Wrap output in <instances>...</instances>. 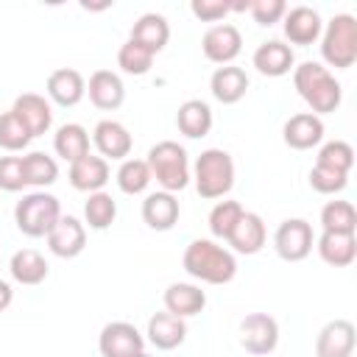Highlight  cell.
I'll use <instances>...</instances> for the list:
<instances>
[{
    "label": "cell",
    "instance_id": "obj_1",
    "mask_svg": "<svg viewBox=\"0 0 357 357\" xmlns=\"http://www.w3.org/2000/svg\"><path fill=\"white\" fill-rule=\"evenodd\" d=\"M293 86L310 106V112L318 117L335 112L343 100L340 81L321 61H301L298 67H293Z\"/></svg>",
    "mask_w": 357,
    "mask_h": 357
},
{
    "label": "cell",
    "instance_id": "obj_2",
    "mask_svg": "<svg viewBox=\"0 0 357 357\" xmlns=\"http://www.w3.org/2000/svg\"><path fill=\"white\" fill-rule=\"evenodd\" d=\"M181 265L184 271L198 279V282H206V284H226L234 279L237 273V259L229 248L218 245L215 240H206V237H198L192 240L187 248H184V257H181Z\"/></svg>",
    "mask_w": 357,
    "mask_h": 357
},
{
    "label": "cell",
    "instance_id": "obj_3",
    "mask_svg": "<svg viewBox=\"0 0 357 357\" xmlns=\"http://www.w3.org/2000/svg\"><path fill=\"white\" fill-rule=\"evenodd\" d=\"M148 167H151V178H156V184L165 192H178L190 184V159L187 151L173 142V139H162L148 151Z\"/></svg>",
    "mask_w": 357,
    "mask_h": 357
},
{
    "label": "cell",
    "instance_id": "obj_4",
    "mask_svg": "<svg viewBox=\"0 0 357 357\" xmlns=\"http://www.w3.org/2000/svg\"><path fill=\"white\" fill-rule=\"evenodd\" d=\"M59 218H61L59 198L45 190L22 195L14 206V223L25 237H47L50 229L59 223Z\"/></svg>",
    "mask_w": 357,
    "mask_h": 357
},
{
    "label": "cell",
    "instance_id": "obj_5",
    "mask_svg": "<svg viewBox=\"0 0 357 357\" xmlns=\"http://www.w3.org/2000/svg\"><path fill=\"white\" fill-rule=\"evenodd\" d=\"M234 184V159L223 148H206L195 159V190L201 198H223Z\"/></svg>",
    "mask_w": 357,
    "mask_h": 357
},
{
    "label": "cell",
    "instance_id": "obj_6",
    "mask_svg": "<svg viewBox=\"0 0 357 357\" xmlns=\"http://www.w3.org/2000/svg\"><path fill=\"white\" fill-rule=\"evenodd\" d=\"M321 56L329 67L346 70L357 61V20L351 14H335L321 31Z\"/></svg>",
    "mask_w": 357,
    "mask_h": 357
},
{
    "label": "cell",
    "instance_id": "obj_7",
    "mask_svg": "<svg viewBox=\"0 0 357 357\" xmlns=\"http://www.w3.org/2000/svg\"><path fill=\"white\" fill-rule=\"evenodd\" d=\"M312 226L304 218H287L273 231V248L284 262H301L312 251Z\"/></svg>",
    "mask_w": 357,
    "mask_h": 357
},
{
    "label": "cell",
    "instance_id": "obj_8",
    "mask_svg": "<svg viewBox=\"0 0 357 357\" xmlns=\"http://www.w3.org/2000/svg\"><path fill=\"white\" fill-rule=\"evenodd\" d=\"M240 346L248 354H271L279 346V324L268 312H251L240 321Z\"/></svg>",
    "mask_w": 357,
    "mask_h": 357
},
{
    "label": "cell",
    "instance_id": "obj_9",
    "mask_svg": "<svg viewBox=\"0 0 357 357\" xmlns=\"http://www.w3.org/2000/svg\"><path fill=\"white\" fill-rule=\"evenodd\" d=\"M98 351H100V357H134V354L145 351V337L134 324L112 321L100 329Z\"/></svg>",
    "mask_w": 357,
    "mask_h": 357
},
{
    "label": "cell",
    "instance_id": "obj_10",
    "mask_svg": "<svg viewBox=\"0 0 357 357\" xmlns=\"http://www.w3.org/2000/svg\"><path fill=\"white\" fill-rule=\"evenodd\" d=\"M201 50L209 61L215 64H231L240 50H243V36L237 31V25L231 22H218L212 28H206V33L201 36Z\"/></svg>",
    "mask_w": 357,
    "mask_h": 357
},
{
    "label": "cell",
    "instance_id": "obj_11",
    "mask_svg": "<svg viewBox=\"0 0 357 357\" xmlns=\"http://www.w3.org/2000/svg\"><path fill=\"white\" fill-rule=\"evenodd\" d=\"M357 343L354 324L346 318L329 321L315 337V357H351Z\"/></svg>",
    "mask_w": 357,
    "mask_h": 357
},
{
    "label": "cell",
    "instance_id": "obj_12",
    "mask_svg": "<svg viewBox=\"0 0 357 357\" xmlns=\"http://www.w3.org/2000/svg\"><path fill=\"white\" fill-rule=\"evenodd\" d=\"M47 248L56 257H61V259L78 257L86 248V229H84V223L78 218H73V215H61L59 223L47 234Z\"/></svg>",
    "mask_w": 357,
    "mask_h": 357
},
{
    "label": "cell",
    "instance_id": "obj_13",
    "mask_svg": "<svg viewBox=\"0 0 357 357\" xmlns=\"http://www.w3.org/2000/svg\"><path fill=\"white\" fill-rule=\"evenodd\" d=\"M251 61H254L257 73H262L268 78H282L296 67V53L282 39H268L254 50Z\"/></svg>",
    "mask_w": 357,
    "mask_h": 357
},
{
    "label": "cell",
    "instance_id": "obj_14",
    "mask_svg": "<svg viewBox=\"0 0 357 357\" xmlns=\"http://www.w3.org/2000/svg\"><path fill=\"white\" fill-rule=\"evenodd\" d=\"M11 112L22 120V126L28 128L31 137H42L53 126V109H50V103L42 95H36V92H22L14 100Z\"/></svg>",
    "mask_w": 357,
    "mask_h": 357
},
{
    "label": "cell",
    "instance_id": "obj_15",
    "mask_svg": "<svg viewBox=\"0 0 357 357\" xmlns=\"http://www.w3.org/2000/svg\"><path fill=\"white\" fill-rule=\"evenodd\" d=\"M282 28H284V36L293 42V45H312L321 31H324V22H321V14L310 6H293L284 11L282 17Z\"/></svg>",
    "mask_w": 357,
    "mask_h": 357
},
{
    "label": "cell",
    "instance_id": "obj_16",
    "mask_svg": "<svg viewBox=\"0 0 357 357\" xmlns=\"http://www.w3.org/2000/svg\"><path fill=\"white\" fill-rule=\"evenodd\" d=\"M45 89H47V98H50L53 103L70 109V106L81 103V98L86 95V81H84V75H81L78 70H73V67H59V70H53V73L47 75Z\"/></svg>",
    "mask_w": 357,
    "mask_h": 357
},
{
    "label": "cell",
    "instance_id": "obj_17",
    "mask_svg": "<svg viewBox=\"0 0 357 357\" xmlns=\"http://www.w3.org/2000/svg\"><path fill=\"white\" fill-rule=\"evenodd\" d=\"M92 145L98 148V153L103 159H126L131 153V134L123 123L117 120H100L95 128H92Z\"/></svg>",
    "mask_w": 357,
    "mask_h": 357
},
{
    "label": "cell",
    "instance_id": "obj_18",
    "mask_svg": "<svg viewBox=\"0 0 357 357\" xmlns=\"http://www.w3.org/2000/svg\"><path fill=\"white\" fill-rule=\"evenodd\" d=\"M178 212H181L178 198L173 192H165V190L148 192L142 201V220L153 231H170L178 223Z\"/></svg>",
    "mask_w": 357,
    "mask_h": 357
},
{
    "label": "cell",
    "instance_id": "obj_19",
    "mask_svg": "<svg viewBox=\"0 0 357 357\" xmlns=\"http://www.w3.org/2000/svg\"><path fill=\"white\" fill-rule=\"evenodd\" d=\"M86 92H89V100L103 109V112H114L123 106L126 100V86H123V78L112 70H95L89 75V84H86Z\"/></svg>",
    "mask_w": 357,
    "mask_h": 357
},
{
    "label": "cell",
    "instance_id": "obj_20",
    "mask_svg": "<svg viewBox=\"0 0 357 357\" xmlns=\"http://www.w3.org/2000/svg\"><path fill=\"white\" fill-rule=\"evenodd\" d=\"M282 137L290 148L296 151H307V148H315L321 139H324V120L312 112H298L293 114L284 128H282Z\"/></svg>",
    "mask_w": 357,
    "mask_h": 357
},
{
    "label": "cell",
    "instance_id": "obj_21",
    "mask_svg": "<svg viewBox=\"0 0 357 357\" xmlns=\"http://www.w3.org/2000/svg\"><path fill=\"white\" fill-rule=\"evenodd\" d=\"M162 301H165V310L170 315H176V318H192V315H198L206 307V293L198 284L173 282V284H167Z\"/></svg>",
    "mask_w": 357,
    "mask_h": 357
},
{
    "label": "cell",
    "instance_id": "obj_22",
    "mask_svg": "<svg viewBox=\"0 0 357 357\" xmlns=\"http://www.w3.org/2000/svg\"><path fill=\"white\" fill-rule=\"evenodd\" d=\"M209 89H212V98L220 100L223 106H231L237 100H243V95L248 92V75L243 67H234V64H223L212 73L209 78Z\"/></svg>",
    "mask_w": 357,
    "mask_h": 357
},
{
    "label": "cell",
    "instance_id": "obj_23",
    "mask_svg": "<svg viewBox=\"0 0 357 357\" xmlns=\"http://www.w3.org/2000/svg\"><path fill=\"white\" fill-rule=\"evenodd\" d=\"M109 181V162L103 156L86 153L70 165V184L81 192H98Z\"/></svg>",
    "mask_w": 357,
    "mask_h": 357
},
{
    "label": "cell",
    "instance_id": "obj_24",
    "mask_svg": "<svg viewBox=\"0 0 357 357\" xmlns=\"http://www.w3.org/2000/svg\"><path fill=\"white\" fill-rule=\"evenodd\" d=\"M265 237H268V231H265V220H262L257 212H243L240 223L234 226V231L229 234L226 243L231 245V251L251 257V254H259V251H262Z\"/></svg>",
    "mask_w": 357,
    "mask_h": 357
},
{
    "label": "cell",
    "instance_id": "obj_25",
    "mask_svg": "<svg viewBox=\"0 0 357 357\" xmlns=\"http://www.w3.org/2000/svg\"><path fill=\"white\" fill-rule=\"evenodd\" d=\"M145 335H148V340H151L156 349L170 351V349H176V346L184 343V337H187V324H184V318H176V315H170V312L165 310V312L151 315Z\"/></svg>",
    "mask_w": 357,
    "mask_h": 357
},
{
    "label": "cell",
    "instance_id": "obj_26",
    "mask_svg": "<svg viewBox=\"0 0 357 357\" xmlns=\"http://www.w3.org/2000/svg\"><path fill=\"white\" fill-rule=\"evenodd\" d=\"M176 126H178V131H181L184 137H190V139L206 137L209 128H212V109H209V103L201 100V98L184 100V103L178 106V112H176Z\"/></svg>",
    "mask_w": 357,
    "mask_h": 357
},
{
    "label": "cell",
    "instance_id": "obj_27",
    "mask_svg": "<svg viewBox=\"0 0 357 357\" xmlns=\"http://www.w3.org/2000/svg\"><path fill=\"white\" fill-rule=\"evenodd\" d=\"M318 257L332 265V268H346L354 262L357 257V237L354 234H335V231H321V237L315 240Z\"/></svg>",
    "mask_w": 357,
    "mask_h": 357
},
{
    "label": "cell",
    "instance_id": "obj_28",
    "mask_svg": "<svg viewBox=\"0 0 357 357\" xmlns=\"http://www.w3.org/2000/svg\"><path fill=\"white\" fill-rule=\"evenodd\" d=\"M131 42H137V45H142V47H148L153 56L167 45V39H170V25H167V20L162 17V14H156V11H148V14H142L134 25H131V36H128Z\"/></svg>",
    "mask_w": 357,
    "mask_h": 357
},
{
    "label": "cell",
    "instance_id": "obj_29",
    "mask_svg": "<svg viewBox=\"0 0 357 357\" xmlns=\"http://www.w3.org/2000/svg\"><path fill=\"white\" fill-rule=\"evenodd\" d=\"M8 271H11V279H14V282L33 287V284H42V282L47 279L50 265H47V259H45L36 248H22V251H17V254L11 257Z\"/></svg>",
    "mask_w": 357,
    "mask_h": 357
},
{
    "label": "cell",
    "instance_id": "obj_30",
    "mask_svg": "<svg viewBox=\"0 0 357 357\" xmlns=\"http://www.w3.org/2000/svg\"><path fill=\"white\" fill-rule=\"evenodd\" d=\"M53 151L64 159V162H78L81 156L89 153V131L81 123H64L56 128L53 137Z\"/></svg>",
    "mask_w": 357,
    "mask_h": 357
},
{
    "label": "cell",
    "instance_id": "obj_31",
    "mask_svg": "<svg viewBox=\"0 0 357 357\" xmlns=\"http://www.w3.org/2000/svg\"><path fill=\"white\" fill-rule=\"evenodd\" d=\"M22 178H25V187L45 190L59 178V165L45 151H31L22 156Z\"/></svg>",
    "mask_w": 357,
    "mask_h": 357
},
{
    "label": "cell",
    "instance_id": "obj_32",
    "mask_svg": "<svg viewBox=\"0 0 357 357\" xmlns=\"http://www.w3.org/2000/svg\"><path fill=\"white\" fill-rule=\"evenodd\" d=\"M321 226H324V231L354 234L357 231V209L351 206V201H326L321 209Z\"/></svg>",
    "mask_w": 357,
    "mask_h": 357
},
{
    "label": "cell",
    "instance_id": "obj_33",
    "mask_svg": "<svg viewBox=\"0 0 357 357\" xmlns=\"http://www.w3.org/2000/svg\"><path fill=\"white\" fill-rule=\"evenodd\" d=\"M114 218H117V201L109 192H103V190L89 192V198L84 204V220H86V226L95 229V231H103V229H109L114 223Z\"/></svg>",
    "mask_w": 357,
    "mask_h": 357
},
{
    "label": "cell",
    "instance_id": "obj_34",
    "mask_svg": "<svg viewBox=\"0 0 357 357\" xmlns=\"http://www.w3.org/2000/svg\"><path fill=\"white\" fill-rule=\"evenodd\" d=\"M151 167L145 159H123V165L117 167V187L126 195H139L148 190L151 184Z\"/></svg>",
    "mask_w": 357,
    "mask_h": 357
},
{
    "label": "cell",
    "instance_id": "obj_35",
    "mask_svg": "<svg viewBox=\"0 0 357 357\" xmlns=\"http://www.w3.org/2000/svg\"><path fill=\"white\" fill-rule=\"evenodd\" d=\"M243 212H245V209H243L240 201H218V204L212 206V212H209V231H212V237L229 240V234H231L234 226L240 223Z\"/></svg>",
    "mask_w": 357,
    "mask_h": 357
},
{
    "label": "cell",
    "instance_id": "obj_36",
    "mask_svg": "<svg viewBox=\"0 0 357 357\" xmlns=\"http://www.w3.org/2000/svg\"><path fill=\"white\" fill-rule=\"evenodd\" d=\"M117 67L126 73V75H145L151 67H153V53L137 42H123L120 50H117Z\"/></svg>",
    "mask_w": 357,
    "mask_h": 357
},
{
    "label": "cell",
    "instance_id": "obj_37",
    "mask_svg": "<svg viewBox=\"0 0 357 357\" xmlns=\"http://www.w3.org/2000/svg\"><path fill=\"white\" fill-rule=\"evenodd\" d=\"M31 139L33 137L28 134V128L22 126V120L11 109L0 114V148H6V151H22V148H28Z\"/></svg>",
    "mask_w": 357,
    "mask_h": 357
},
{
    "label": "cell",
    "instance_id": "obj_38",
    "mask_svg": "<svg viewBox=\"0 0 357 357\" xmlns=\"http://www.w3.org/2000/svg\"><path fill=\"white\" fill-rule=\"evenodd\" d=\"M315 165H324V167H332V170H340V173H349L351 165H354V148L343 139H332L326 145H321L318 151V162Z\"/></svg>",
    "mask_w": 357,
    "mask_h": 357
},
{
    "label": "cell",
    "instance_id": "obj_39",
    "mask_svg": "<svg viewBox=\"0 0 357 357\" xmlns=\"http://www.w3.org/2000/svg\"><path fill=\"white\" fill-rule=\"evenodd\" d=\"M346 184H349V173H340V170H332L324 165H315L310 170V187L321 195H335V192L346 190Z\"/></svg>",
    "mask_w": 357,
    "mask_h": 357
},
{
    "label": "cell",
    "instance_id": "obj_40",
    "mask_svg": "<svg viewBox=\"0 0 357 357\" xmlns=\"http://www.w3.org/2000/svg\"><path fill=\"white\" fill-rule=\"evenodd\" d=\"M25 187L22 178V156H0V190L20 192Z\"/></svg>",
    "mask_w": 357,
    "mask_h": 357
},
{
    "label": "cell",
    "instance_id": "obj_41",
    "mask_svg": "<svg viewBox=\"0 0 357 357\" xmlns=\"http://www.w3.org/2000/svg\"><path fill=\"white\" fill-rule=\"evenodd\" d=\"M251 17L257 25H273L284 17L287 11V3L284 0H251Z\"/></svg>",
    "mask_w": 357,
    "mask_h": 357
},
{
    "label": "cell",
    "instance_id": "obj_42",
    "mask_svg": "<svg viewBox=\"0 0 357 357\" xmlns=\"http://www.w3.org/2000/svg\"><path fill=\"white\" fill-rule=\"evenodd\" d=\"M190 11L201 22H218V20H223L229 14V3L226 0H192Z\"/></svg>",
    "mask_w": 357,
    "mask_h": 357
},
{
    "label": "cell",
    "instance_id": "obj_43",
    "mask_svg": "<svg viewBox=\"0 0 357 357\" xmlns=\"http://www.w3.org/2000/svg\"><path fill=\"white\" fill-rule=\"evenodd\" d=\"M14 301V290H11V284L8 282H3L0 279V312L3 310H8V304Z\"/></svg>",
    "mask_w": 357,
    "mask_h": 357
},
{
    "label": "cell",
    "instance_id": "obj_44",
    "mask_svg": "<svg viewBox=\"0 0 357 357\" xmlns=\"http://www.w3.org/2000/svg\"><path fill=\"white\" fill-rule=\"evenodd\" d=\"M134 357H151V354H145V351H139V354H134Z\"/></svg>",
    "mask_w": 357,
    "mask_h": 357
}]
</instances>
